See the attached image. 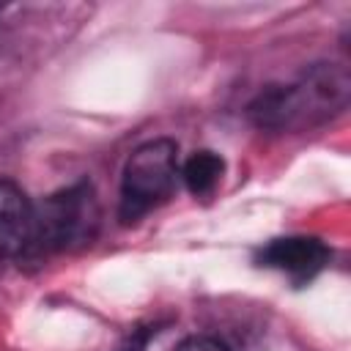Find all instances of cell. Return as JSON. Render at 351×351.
<instances>
[{
  "label": "cell",
  "mask_w": 351,
  "mask_h": 351,
  "mask_svg": "<svg viewBox=\"0 0 351 351\" xmlns=\"http://www.w3.org/2000/svg\"><path fill=\"white\" fill-rule=\"evenodd\" d=\"M351 80L346 66L318 63L291 85H269L250 104V118L261 129L296 132L340 115L348 104Z\"/></svg>",
  "instance_id": "obj_1"
},
{
  "label": "cell",
  "mask_w": 351,
  "mask_h": 351,
  "mask_svg": "<svg viewBox=\"0 0 351 351\" xmlns=\"http://www.w3.org/2000/svg\"><path fill=\"white\" fill-rule=\"evenodd\" d=\"M178 173H181V159H178V145L173 140L159 137L137 145L123 165L121 219L134 222L143 214L162 206L176 192V184L181 178Z\"/></svg>",
  "instance_id": "obj_2"
},
{
  "label": "cell",
  "mask_w": 351,
  "mask_h": 351,
  "mask_svg": "<svg viewBox=\"0 0 351 351\" xmlns=\"http://www.w3.org/2000/svg\"><path fill=\"white\" fill-rule=\"evenodd\" d=\"M101 222L96 192L88 181H77L44 197L36 206V241L33 247L66 252L85 247L96 239Z\"/></svg>",
  "instance_id": "obj_3"
},
{
  "label": "cell",
  "mask_w": 351,
  "mask_h": 351,
  "mask_svg": "<svg viewBox=\"0 0 351 351\" xmlns=\"http://www.w3.org/2000/svg\"><path fill=\"white\" fill-rule=\"evenodd\" d=\"M332 252L329 247L315 236H282L271 239L258 250V263L274 271H282L293 282L313 280L326 263Z\"/></svg>",
  "instance_id": "obj_4"
},
{
  "label": "cell",
  "mask_w": 351,
  "mask_h": 351,
  "mask_svg": "<svg viewBox=\"0 0 351 351\" xmlns=\"http://www.w3.org/2000/svg\"><path fill=\"white\" fill-rule=\"evenodd\" d=\"M36 241V206L14 181H0V252L25 255Z\"/></svg>",
  "instance_id": "obj_5"
},
{
  "label": "cell",
  "mask_w": 351,
  "mask_h": 351,
  "mask_svg": "<svg viewBox=\"0 0 351 351\" xmlns=\"http://www.w3.org/2000/svg\"><path fill=\"white\" fill-rule=\"evenodd\" d=\"M225 173V162L214 151H195L186 162H181V181L195 197H206L217 189L219 178Z\"/></svg>",
  "instance_id": "obj_6"
},
{
  "label": "cell",
  "mask_w": 351,
  "mask_h": 351,
  "mask_svg": "<svg viewBox=\"0 0 351 351\" xmlns=\"http://www.w3.org/2000/svg\"><path fill=\"white\" fill-rule=\"evenodd\" d=\"M173 351H230L222 340H217V337H203V335H195V337H186V340H181Z\"/></svg>",
  "instance_id": "obj_7"
}]
</instances>
